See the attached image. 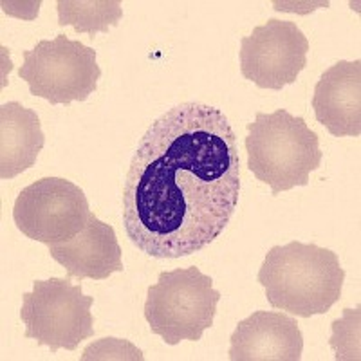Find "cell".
I'll list each match as a JSON object with an SVG mask.
<instances>
[{
  "label": "cell",
  "mask_w": 361,
  "mask_h": 361,
  "mask_svg": "<svg viewBox=\"0 0 361 361\" xmlns=\"http://www.w3.org/2000/svg\"><path fill=\"white\" fill-rule=\"evenodd\" d=\"M47 247L51 257L66 267L69 279L107 280L125 269L114 228L94 214L76 237Z\"/></svg>",
  "instance_id": "obj_11"
},
{
  "label": "cell",
  "mask_w": 361,
  "mask_h": 361,
  "mask_svg": "<svg viewBox=\"0 0 361 361\" xmlns=\"http://www.w3.org/2000/svg\"><path fill=\"white\" fill-rule=\"evenodd\" d=\"M92 302V296L83 295L82 283L74 286L69 276L37 280L33 291L22 295L25 338L49 347L51 353L76 350L83 340L94 336Z\"/></svg>",
  "instance_id": "obj_5"
},
{
  "label": "cell",
  "mask_w": 361,
  "mask_h": 361,
  "mask_svg": "<svg viewBox=\"0 0 361 361\" xmlns=\"http://www.w3.org/2000/svg\"><path fill=\"white\" fill-rule=\"evenodd\" d=\"M247 169L271 193L307 186L311 172L322 166L324 152L316 132L307 127L304 118L293 116L286 109L271 114L257 112L253 123H247L244 141Z\"/></svg>",
  "instance_id": "obj_3"
},
{
  "label": "cell",
  "mask_w": 361,
  "mask_h": 361,
  "mask_svg": "<svg viewBox=\"0 0 361 361\" xmlns=\"http://www.w3.org/2000/svg\"><path fill=\"white\" fill-rule=\"evenodd\" d=\"M309 40L295 22L271 18L240 40V73L260 89L282 90L307 66Z\"/></svg>",
  "instance_id": "obj_8"
},
{
  "label": "cell",
  "mask_w": 361,
  "mask_h": 361,
  "mask_svg": "<svg viewBox=\"0 0 361 361\" xmlns=\"http://www.w3.org/2000/svg\"><path fill=\"white\" fill-rule=\"evenodd\" d=\"M312 109L318 123L336 137L361 134V62L340 60L314 87Z\"/></svg>",
  "instance_id": "obj_10"
},
{
  "label": "cell",
  "mask_w": 361,
  "mask_h": 361,
  "mask_svg": "<svg viewBox=\"0 0 361 361\" xmlns=\"http://www.w3.org/2000/svg\"><path fill=\"white\" fill-rule=\"evenodd\" d=\"M83 361L89 360H143V353L135 349L134 345L127 340L118 338H103V340L90 343L83 350Z\"/></svg>",
  "instance_id": "obj_14"
},
{
  "label": "cell",
  "mask_w": 361,
  "mask_h": 361,
  "mask_svg": "<svg viewBox=\"0 0 361 361\" xmlns=\"http://www.w3.org/2000/svg\"><path fill=\"white\" fill-rule=\"evenodd\" d=\"M230 343L231 361H298L304 353L298 322L276 311H255L238 322Z\"/></svg>",
  "instance_id": "obj_9"
},
{
  "label": "cell",
  "mask_w": 361,
  "mask_h": 361,
  "mask_svg": "<svg viewBox=\"0 0 361 361\" xmlns=\"http://www.w3.org/2000/svg\"><path fill=\"white\" fill-rule=\"evenodd\" d=\"M18 76L33 96L67 107L73 102H85L94 92L102 69L92 47L58 35L53 40H40L35 49L24 51Z\"/></svg>",
  "instance_id": "obj_6"
},
{
  "label": "cell",
  "mask_w": 361,
  "mask_h": 361,
  "mask_svg": "<svg viewBox=\"0 0 361 361\" xmlns=\"http://www.w3.org/2000/svg\"><path fill=\"white\" fill-rule=\"evenodd\" d=\"M257 280L271 307L311 318L340 300L345 271L334 251L293 240L267 251Z\"/></svg>",
  "instance_id": "obj_2"
},
{
  "label": "cell",
  "mask_w": 361,
  "mask_h": 361,
  "mask_svg": "<svg viewBox=\"0 0 361 361\" xmlns=\"http://www.w3.org/2000/svg\"><path fill=\"white\" fill-rule=\"evenodd\" d=\"M240 195L237 135L221 109L180 103L154 121L123 186L130 243L152 259L204 250L230 224Z\"/></svg>",
  "instance_id": "obj_1"
},
{
  "label": "cell",
  "mask_w": 361,
  "mask_h": 361,
  "mask_svg": "<svg viewBox=\"0 0 361 361\" xmlns=\"http://www.w3.org/2000/svg\"><path fill=\"white\" fill-rule=\"evenodd\" d=\"M58 25H73L76 33H109L123 17L119 0H58Z\"/></svg>",
  "instance_id": "obj_13"
},
{
  "label": "cell",
  "mask_w": 361,
  "mask_h": 361,
  "mask_svg": "<svg viewBox=\"0 0 361 361\" xmlns=\"http://www.w3.org/2000/svg\"><path fill=\"white\" fill-rule=\"evenodd\" d=\"M92 217L85 193L62 177H44L25 186L13 206V221L31 240L53 246L67 243Z\"/></svg>",
  "instance_id": "obj_7"
},
{
  "label": "cell",
  "mask_w": 361,
  "mask_h": 361,
  "mask_svg": "<svg viewBox=\"0 0 361 361\" xmlns=\"http://www.w3.org/2000/svg\"><path fill=\"white\" fill-rule=\"evenodd\" d=\"M219 300L212 276L199 267L163 271L147 291L145 320L166 345L199 341L214 325Z\"/></svg>",
  "instance_id": "obj_4"
},
{
  "label": "cell",
  "mask_w": 361,
  "mask_h": 361,
  "mask_svg": "<svg viewBox=\"0 0 361 361\" xmlns=\"http://www.w3.org/2000/svg\"><path fill=\"white\" fill-rule=\"evenodd\" d=\"M45 145L40 118L22 103L0 107V177L13 179L35 166Z\"/></svg>",
  "instance_id": "obj_12"
}]
</instances>
